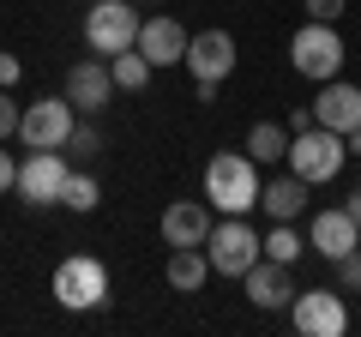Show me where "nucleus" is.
Segmentation results:
<instances>
[{
	"label": "nucleus",
	"mask_w": 361,
	"mask_h": 337,
	"mask_svg": "<svg viewBox=\"0 0 361 337\" xmlns=\"http://www.w3.org/2000/svg\"><path fill=\"white\" fill-rule=\"evenodd\" d=\"M205 205L223 217H247L259 205V163L247 151H217L205 163Z\"/></svg>",
	"instance_id": "obj_1"
},
{
	"label": "nucleus",
	"mask_w": 361,
	"mask_h": 337,
	"mask_svg": "<svg viewBox=\"0 0 361 337\" xmlns=\"http://www.w3.org/2000/svg\"><path fill=\"white\" fill-rule=\"evenodd\" d=\"M283 163L295 168L307 187H325V181H337V175H343L349 145H343V133H331V127H319V121H313L307 133H289V157H283Z\"/></svg>",
	"instance_id": "obj_2"
},
{
	"label": "nucleus",
	"mask_w": 361,
	"mask_h": 337,
	"mask_svg": "<svg viewBox=\"0 0 361 337\" xmlns=\"http://www.w3.org/2000/svg\"><path fill=\"white\" fill-rule=\"evenodd\" d=\"M49 289L66 313H97V307H109V265L90 259V253H73V259L54 265Z\"/></svg>",
	"instance_id": "obj_3"
},
{
	"label": "nucleus",
	"mask_w": 361,
	"mask_h": 337,
	"mask_svg": "<svg viewBox=\"0 0 361 337\" xmlns=\"http://www.w3.org/2000/svg\"><path fill=\"white\" fill-rule=\"evenodd\" d=\"M289 66H295L301 78H313V85L337 78V73H343V37H337V25L307 18V25L289 37Z\"/></svg>",
	"instance_id": "obj_4"
},
{
	"label": "nucleus",
	"mask_w": 361,
	"mask_h": 337,
	"mask_svg": "<svg viewBox=\"0 0 361 337\" xmlns=\"http://www.w3.org/2000/svg\"><path fill=\"white\" fill-rule=\"evenodd\" d=\"M139 42V6L133 0H90V13H85V49L90 54H121Z\"/></svg>",
	"instance_id": "obj_5"
},
{
	"label": "nucleus",
	"mask_w": 361,
	"mask_h": 337,
	"mask_svg": "<svg viewBox=\"0 0 361 337\" xmlns=\"http://www.w3.org/2000/svg\"><path fill=\"white\" fill-rule=\"evenodd\" d=\"M66 175H73L66 151H30V157H18V181H13V193L25 199L30 211H42V205H61V193H66Z\"/></svg>",
	"instance_id": "obj_6"
},
{
	"label": "nucleus",
	"mask_w": 361,
	"mask_h": 337,
	"mask_svg": "<svg viewBox=\"0 0 361 337\" xmlns=\"http://www.w3.org/2000/svg\"><path fill=\"white\" fill-rule=\"evenodd\" d=\"M259 253H265V247H259V235L247 229L241 217L211 223V235H205V259H211V271H217V277H247Z\"/></svg>",
	"instance_id": "obj_7"
},
{
	"label": "nucleus",
	"mask_w": 361,
	"mask_h": 337,
	"mask_svg": "<svg viewBox=\"0 0 361 337\" xmlns=\"http://www.w3.org/2000/svg\"><path fill=\"white\" fill-rule=\"evenodd\" d=\"M78 127V109L61 97H42V103H30L25 115H18V145H30V151H66V133Z\"/></svg>",
	"instance_id": "obj_8"
},
{
	"label": "nucleus",
	"mask_w": 361,
	"mask_h": 337,
	"mask_svg": "<svg viewBox=\"0 0 361 337\" xmlns=\"http://www.w3.org/2000/svg\"><path fill=\"white\" fill-rule=\"evenodd\" d=\"M289 319H295L301 337H343L349 331V307H343L337 289H295Z\"/></svg>",
	"instance_id": "obj_9"
},
{
	"label": "nucleus",
	"mask_w": 361,
	"mask_h": 337,
	"mask_svg": "<svg viewBox=\"0 0 361 337\" xmlns=\"http://www.w3.org/2000/svg\"><path fill=\"white\" fill-rule=\"evenodd\" d=\"M180 66L193 73V85H223V78L235 73V37L229 30H193Z\"/></svg>",
	"instance_id": "obj_10"
},
{
	"label": "nucleus",
	"mask_w": 361,
	"mask_h": 337,
	"mask_svg": "<svg viewBox=\"0 0 361 337\" xmlns=\"http://www.w3.org/2000/svg\"><path fill=\"white\" fill-rule=\"evenodd\" d=\"M66 103H73L78 115H103V109L115 103V78H109L103 54H90V61H78L73 73H66Z\"/></svg>",
	"instance_id": "obj_11"
},
{
	"label": "nucleus",
	"mask_w": 361,
	"mask_h": 337,
	"mask_svg": "<svg viewBox=\"0 0 361 337\" xmlns=\"http://www.w3.org/2000/svg\"><path fill=\"white\" fill-rule=\"evenodd\" d=\"M187 37H193V30H180V18L151 13V18H139V42H133V49L151 66H180L187 61Z\"/></svg>",
	"instance_id": "obj_12"
},
{
	"label": "nucleus",
	"mask_w": 361,
	"mask_h": 337,
	"mask_svg": "<svg viewBox=\"0 0 361 337\" xmlns=\"http://www.w3.org/2000/svg\"><path fill=\"white\" fill-rule=\"evenodd\" d=\"M307 247H313V253H325V259L337 265L343 253H355V247H361V229H355V217H349L343 205H337V211H313Z\"/></svg>",
	"instance_id": "obj_13"
},
{
	"label": "nucleus",
	"mask_w": 361,
	"mask_h": 337,
	"mask_svg": "<svg viewBox=\"0 0 361 337\" xmlns=\"http://www.w3.org/2000/svg\"><path fill=\"white\" fill-rule=\"evenodd\" d=\"M241 283H247V301H253V307H265V313H277V307H289V301H295V277H289V265L265 259V253L253 259V271H247Z\"/></svg>",
	"instance_id": "obj_14"
},
{
	"label": "nucleus",
	"mask_w": 361,
	"mask_h": 337,
	"mask_svg": "<svg viewBox=\"0 0 361 337\" xmlns=\"http://www.w3.org/2000/svg\"><path fill=\"white\" fill-rule=\"evenodd\" d=\"M313 121L331 127V133H355L361 127V91L343 85V78H325L319 97H313Z\"/></svg>",
	"instance_id": "obj_15"
},
{
	"label": "nucleus",
	"mask_w": 361,
	"mask_h": 337,
	"mask_svg": "<svg viewBox=\"0 0 361 337\" xmlns=\"http://www.w3.org/2000/svg\"><path fill=\"white\" fill-rule=\"evenodd\" d=\"M259 211H265L271 223H295L301 211H307V181H301L295 168H283V175L259 181Z\"/></svg>",
	"instance_id": "obj_16"
},
{
	"label": "nucleus",
	"mask_w": 361,
	"mask_h": 337,
	"mask_svg": "<svg viewBox=\"0 0 361 337\" xmlns=\"http://www.w3.org/2000/svg\"><path fill=\"white\" fill-rule=\"evenodd\" d=\"M205 235H211V205L175 199V205L163 211V241L169 247H205Z\"/></svg>",
	"instance_id": "obj_17"
},
{
	"label": "nucleus",
	"mask_w": 361,
	"mask_h": 337,
	"mask_svg": "<svg viewBox=\"0 0 361 337\" xmlns=\"http://www.w3.org/2000/svg\"><path fill=\"white\" fill-rule=\"evenodd\" d=\"M169 289H180V295H199L211 277V259H205V247H169V265H163Z\"/></svg>",
	"instance_id": "obj_18"
},
{
	"label": "nucleus",
	"mask_w": 361,
	"mask_h": 337,
	"mask_svg": "<svg viewBox=\"0 0 361 337\" xmlns=\"http://www.w3.org/2000/svg\"><path fill=\"white\" fill-rule=\"evenodd\" d=\"M247 157H253L259 168H277L289 157V127H277V121H253V127H247Z\"/></svg>",
	"instance_id": "obj_19"
},
{
	"label": "nucleus",
	"mask_w": 361,
	"mask_h": 337,
	"mask_svg": "<svg viewBox=\"0 0 361 337\" xmlns=\"http://www.w3.org/2000/svg\"><path fill=\"white\" fill-rule=\"evenodd\" d=\"M151 73H157V66L145 61L139 49H121V54H109V78H115V91H133V97H139L145 85H151Z\"/></svg>",
	"instance_id": "obj_20"
},
{
	"label": "nucleus",
	"mask_w": 361,
	"mask_h": 337,
	"mask_svg": "<svg viewBox=\"0 0 361 337\" xmlns=\"http://www.w3.org/2000/svg\"><path fill=\"white\" fill-rule=\"evenodd\" d=\"M259 247H265V259H277V265H295L301 253H307V235H301L295 223H271V235H259Z\"/></svg>",
	"instance_id": "obj_21"
},
{
	"label": "nucleus",
	"mask_w": 361,
	"mask_h": 337,
	"mask_svg": "<svg viewBox=\"0 0 361 337\" xmlns=\"http://www.w3.org/2000/svg\"><path fill=\"white\" fill-rule=\"evenodd\" d=\"M61 205H73V211H97V205H103V187L90 181L85 168H73V175H66V193H61Z\"/></svg>",
	"instance_id": "obj_22"
},
{
	"label": "nucleus",
	"mask_w": 361,
	"mask_h": 337,
	"mask_svg": "<svg viewBox=\"0 0 361 337\" xmlns=\"http://www.w3.org/2000/svg\"><path fill=\"white\" fill-rule=\"evenodd\" d=\"M66 151H73V157H85V163H90V157L103 151V133L90 127V121H78V127L66 133Z\"/></svg>",
	"instance_id": "obj_23"
},
{
	"label": "nucleus",
	"mask_w": 361,
	"mask_h": 337,
	"mask_svg": "<svg viewBox=\"0 0 361 337\" xmlns=\"http://www.w3.org/2000/svg\"><path fill=\"white\" fill-rule=\"evenodd\" d=\"M337 289H361V247L337 259Z\"/></svg>",
	"instance_id": "obj_24"
},
{
	"label": "nucleus",
	"mask_w": 361,
	"mask_h": 337,
	"mask_svg": "<svg viewBox=\"0 0 361 337\" xmlns=\"http://www.w3.org/2000/svg\"><path fill=\"white\" fill-rule=\"evenodd\" d=\"M18 115H25V109H18L6 91H0V145H6V139H18Z\"/></svg>",
	"instance_id": "obj_25"
},
{
	"label": "nucleus",
	"mask_w": 361,
	"mask_h": 337,
	"mask_svg": "<svg viewBox=\"0 0 361 337\" xmlns=\"http://www.w3.org/2000/svg\"><path fill=\"white\" fill-rule=\"evenodd\" d=\"M301 6H307V18H319V25H337L349 0H301Z\"/></svg>",
	"instance_id": "obj_26"
},
{
	"label": "nucleus",
	"mask_w": 361,
	"mask_h": 337,
	"mask_svg": "<svg viewBox=\"0 0 361 337\" xmlns=\"http://www.w3.org/2000/svg\"><path fill=\"white\" fill-rule=\"evenodd\" d=\"M18 78H25V61H18V54H6V49H0V91H13Z\"/></svg>",
	"instance_id": "obj_27"
},
{
	"label": "nucleus",
	"mask_w": 361,
	"mask_h": 337,
	"mask_svg": "<svg viewBox=\"0 0 361 337\" xmlns=\"http://www.w3.org/2000/svg\"><path fill=\"white\" fill-rule=\"evenodd\" d=\"M13 181H18V157L0 145V193H13Z\"/></svg>",
	"instance_id": "obj_28"
},
{
	"label": "nucleus",
	"mask_w": 361,
	"mask_h": 337,
	"mask_svg": "<svg viewBox=\"0 0 361 337\" xmlns=\"http://www.w3.org/2000/svg\"><path fill=\"white\" fill-rule=\"evenodd\" d=\"M289 133H307L313 127V103H301V109H289V121H283Z\"/></svg>",
	"instance_id": "obj_29"
},
{
	"label": "nucleus",
	"mask_w": 361,
	"mask_h": 337,
	"mask_svg": "<svg viewBox=\"0 0 361 337\" xmlns=\"http://www.w3.org/2000/svg\"><path fill=\"white\" fill-rule=\"evenodd\" d=\"M343 211L355 217V229H361V193H349V199H343Z\"/></svg>",
	"instance_id": "obj_30"
},
{
	"label": "nucleus",
	"mask_w": 361,
	"mask_h": 337,
	"mask_svg": "<svg viewBox=\"0 0 361 337\" xmlns=\"http://www.w3.org/2000/svg\"><path fill=\"white\" fill-rule=\"evenodd\" d=\"M343 145H349V157H361V127H355V133H343Z\"/></svg>",
	"instance_id": "obj_31"
}]
</instances>
